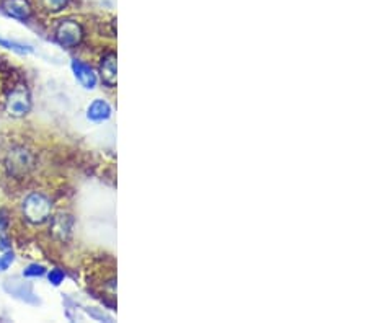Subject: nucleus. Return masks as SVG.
Here are the masks:
<instances>
[{
  "mask_svg": "<svg viewBox=\"0 0 367 323\" xmlns=\"http://www.w3.org/2000/svg\"><path fill=\"white\" fill-rule=\"evenodd\" d=\"M21 209H23V215L28 222L34 224V226H41V224L49 221L53 201L45 193H32L25 198Z\"/></svg>",
  "mask_w": 367,
  "mask_h": 323,
  "instance_id": "nucleus-1",
  "label": "nucleus"
},
{
  "mask_svg": "<svg viewBox=\"0 0 367 323\" xmlns=\"http://www.w3.org/2000/svg\"><path fill=\"white\" fill-rule=\"evenodd\" d=\"M73 219L67 214H58L53 217L51 222V232L58 240H67L72 234Z\"/></svg>",
  "mask_w": 367,
  "mask_h": 323,
  "instance_id": "nucleus-10",
  "label": "nucleus"
},
{
  "mask_svg": "<svg viewBox=\"0 0 367 323\" xmlns=\"http://www.w3.org/2000/svg\"><path fill=\"white\" fill-rule=\"evenodd\" d=\"M0 47H5V49L12 51V53H16L21 56L33 53V47L29 45H25V43L14 41V40H7V38H2V36H0Z\"/></svg>",
  "mask_w": 367,
  "mask_h": 323,
  "instance_id": "nucleus-11",
  "label": "nucleus"
},
{
  "mask_svg": "<svg viewBox=\"0 0 367 323\" xmlns=\"http://www.w3.org/2000/svg\"><path fill=\"white\" fill-rule=\"evenodd\" d=\"M7 217H5V211H0V232H5L7 227Z\"/></svg>",
  "mask_w": 367,
  "mask_h": 323,
  "instance_id": "nucleus-17",
  "label": "nucleus"
},
{
  "mask_svg": "<svg viewBox=\"0 0 367 323\" xmlns=\"http://www.w3.org/2000/svg\"><path fill=\"white\" fill-rule=\"evenodd\" d=\"M7 113L14 118H23L32 111V95L27 85H16L5 100Z\"/></svg>",
  "mask_w": 367,
  "mask_h": 323,
  "instance_id": "nucleus-3",
  "label": "nucleus"
},
{
  "mask_svg": "<svg viewBox=\"0 0 367 323\" xmlns=\"http://www.w3.org/2000/svg\"><path fill=\"white\" fill-rule=\"evenodd\" d=\"M113 116V106L105 98H95L87 106V119L95 124L106 123Z\"/></svg>",
  "mask_w": 367,
  "mask_h": 323,
  "instance_id": "nucleus-9",
  "label": "nucleus"
},
{
  "mask_svg": "<svg viewBox=\"0 0 367 323\" xmlns=\"http://www.w3.org/2000/svg\"><path fill=\"white\" fill-rule=\"evenodd\" d=\"M14 260H15L14 253H12L10 250H8V252H5V255L0 256V271H7L12 266V263H14Z\"/></svg>",
  "mask_w": 367,
  "mask_h": 323,
  "instance_id": "nucleus-16",
  "label": "nucleus"
},
{
  "mask_svg": "<svg viewBox=\"0 0 367 323\" xmlns=\"http://www.w3.org/2000/svg\"><path fill=\"white\" fill-rule=\"evenodd\" d=\"M2 10L10 19L23 21V23L33 16V7L29 0H2Z\"/></svg>",
  "mask_w": 367,
  "mask_h": 323,
  "instance_id": "nucleus-8",
  "label": "nucleus"
},
{
  "mask_svg": "<svg viewBox=\"0 0 367 323\" xmlns=\"http://www.w3.org/2000/svg\"><path fill=\"white\" fill-rule=\"evenodd\" d=\"M47 279H49V283L53 284V286L58 287L64 283V279H66V273L60 268H53L47 273Z\"/></svg>",
  "mask_w": 367,
  "mask_h": 323,
  "instance_id": "nucleus-15",
  "label": "nucleus"
},
{
  "mask_svg": "<svg viewBox=\"0 0 367 323\" xmlns=\"http://www.w3.org/2000/svg\"><path fill=\"white\" fill-rule=\"evenodd\" d=\"M7 167L14 176H23L33 169V155L23 147H15L10 150L7 157Z\"/></svg>",
  "mask_w": 367,
  "mask_h": 323,
  "instance_id": "nucleus-4",
  "label": "nucleus"
},
{
  "mask_svg": "<svg viewBox=\"0 0 367 323\" xmlns=\"http://www.w3.org/2000/svg\"><path fill=\"white\" fill-rule=\"evenodd\" d=\"M5 291L8 292L10 296H14L15 299L19 300H23V302L27 304H40V299H38L36 292L33 291V286L27 281H23V279L20 278H12V279H7L5 283Z\"/></svg>",
  "mask_w": 367,
  "mask_h": 323,
  "instance_id": "nucleus-5",
  "label": "nucleus"
},
{
  "mask_svg": "<svg viewBox=\"0 0 367 323\" xmlns=\"http://www.w3.org/2000/svg\"><path fill=\"white\" fill-rule=\"evenodd\" d=\"M98 74H100L102 82L108 88H116V85H118V56L115 51H108L103 56Z\"/></svg>",
  "mask_w": 367,
  "mask_h": 323,
  "instance_id": "nucleus-7",
  "label": "nucleus"
},
{
  "mask_svg": "<svg viewBox=\"0 0 367 323\" xmlns=\"http://www.w3.org/2000/svg\"><path fill=\"white\" fill-rule=\"evenodd\" d=\"M47 273V270L45 266L40 265V263H32V265H28L27 268L23 271V276L25 278H41L45 276Z\"/></svg>",
  "mask_w": 367,
  "mask_h": 323,
  "instance_id": "nucleus-13",
  "label": "nucleus"
},
{
  "mask_svg": "<svg viewBox=\"0 0 367 323\" xmlns=\"http://www.w3.org/2000/svg\"><path fill=\"white\" fill-rule=\"evenodd\" d=\"M56 41L59 46L66 47V49H73V47L80 46L85 38V29L82 27L80 21L66 19L60 20L56 27Z\"/></svg>",
  "mask_w": 367,
  "mask_h": 323,
  "instance_id": "nucleus-2",
  "label": "nucleus"
},
{
  "mask_svg": "<svg viewBox=\"0 0 367 323\" xmlns=\"http://www.w3.org/2000/svg\"><path fill=\"white\" fill-rule=\"evenodd\" d=\"M71 69L75 80L79 82L85 90H90V92H92V90L98 87V75L90 64L80 61V59H72Z\"/></svg>",
  "mask_w": 367,
  "mask_h": 323,
  "instance_id": "nucleus-6",
  "label": "nucleus"
},
{
  "mask_svg": "<svg viewBox=\"0 0 367 323\" xmlns=\"http://www.w3.org/2000/svg\"><path fill=\"white\" fill-rule=\"evenodd\" d=\"M69 2L71 0H40L43 10H46L47 14H60L62 10H66Z\"/></svg>",
  "mask_w": 367,
  "mask_h": 323,
  "instance_id": "nucleus-12",
  "label": "nucleus"
},
{
  "mask_svg": "<svg viewBox=\"0 0 367 323\" xmlns=\"http://www.w3.org/2000/svg\"><path fill=\"white\" fill-rule=\"evenodd\" d=\"M85 312H87V315H90V318H93V320L97 322H115V318L111 315H108L106 312H103L102 309H97V307H87L85 309Z\"/></svg>",
  "mask_w": 367,
  "mask_h": 323,
  "instance_id": "nucleus-14",
  "label": "nucleus"
}]
</instances>
